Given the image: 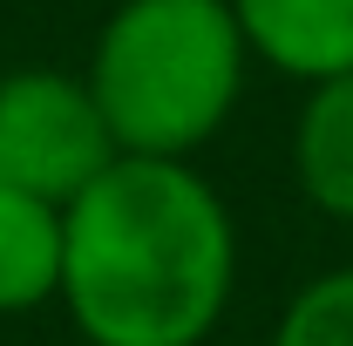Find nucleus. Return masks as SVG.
I'll list each match as a JSON object with an SVG mask.
<instances>
[{
	"label": "nucleus",
	"mask_w": 353,
	"mask_h": 346,
	"mask_svg": "<svg viewBox=\"0 0 353 346\" xmlns=\"http://www.w3.org/2000/svg\"><path fill=\"white\" fill-rule=\"evenodd\" d=\"M238 292V224L197 163L116 156L61 204L54 305L82 346H204Z\"/></svg>",
	"instance_id": "obj_1"
},
{
	"label": "nucleus",
	"mask_w": 353,
	"mask_h": 346,
	"mask_svg": "<svg viewBox=\"0 0 353 346\" xmlns=\"http://www.w3.org/2000/svg\"><path fill=\"white\" fill-rule=\"evenodd\" d=\"M245 75L252 48L231 0H116L82 68L116 156L170 163H197V150L218 143Z\"/></svg>",
	"instance_id": "obj_2"
},
{
	"label": "nucleus",
	"mask_w": 353,
	"mask_h": 346,
	"mask_svg": "<svg viewBox=\"0 0 353 346\" xmlns=\"http://www.w3.org/2000/svg\"><path fill=\"white\" fill-rule=\"evenodd\" d=\"M116 163L102 109L68 68H14L0 75V183L48 204H68L82 183Z\"/></svg>",
	"instance_id": "obj_3"
},
{
	"label": "nucleus",
	"mask_w": 353,
	"mask_h": 346,
	"mask_svg": "<svg viewBox=\"0 0 353 346\" xmlns=\"http://www.w3.org/2000/svg\"><path fill=\"white\" fill-rule=\"evenodd\" d=\"M231 21L252 61L299 88L353 68V0H231Z\"/></svg>",
	"instance_id": "obj_4"
},
{
	"label": "nucleus",
	"mask_w": 353,
	"mask_h": 346,
	"mask_svg": "<svg viewBox=\"0 0 353 346\" xmlns=\"http://www.w3.org/2000/svg\"><path fill=\"white\" fill-rule=\"evenodd\" d=\"M292 183L319 217L353 224V68L312 82L292 116Z\"/></svg>",
	"instance_id": "obj_5"
},
{
	"label": "nucleus",
	"mask_w": 353,
	"mask_h": 346,
	"mask_svg": "<svg viewBox=\"0 0 353 346\" xmlns=\"http://www.w3.org/2000/svg\"><path fill=\"white\" fill-rule=\"evenodd\" d=\"M61 292V204L0 183V319L41 312Z\"/></svg>",
	"instance_id": "obj_6"
},
{
	"label": "nucleus",
	"mask_w": 353,
	"mask_h": 346,
	"mask_svg": "<svg viewBox=\"0 0 353 346\" xmlns=\"http://www.w3.org/2000/svg\"><path fill=\"white\" fill-rule=\"evenodd\" d=\"M272 346H353V265L306 278L272 319Z\"/></svg>",
	"instance_id": "obj_7"
}]
</instances>
